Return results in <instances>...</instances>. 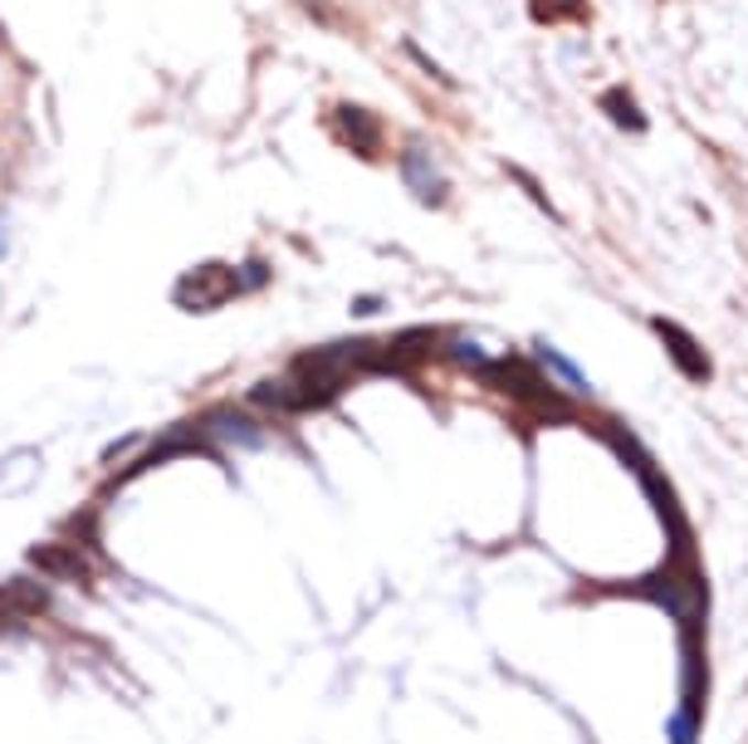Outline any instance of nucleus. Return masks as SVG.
<instances>
[{"label":"nucleus","mask_w":748,"mask_h":744,"mask_svg":"<svg viewBox=\"0 0 748 744\" xmlns=\"http://www.w3.org/2000/svg\"><path fill=\"white\" fill-rule=\"evenodd\" d=\"M235 295H241V275H235L231 265H215V261L186 269V275L177 279V289H172V299L181 304V309H191V313H206V309H215V304H225Z\"/></svg>","instance_id":"nucleus-1"},{"label":"nucleus","mask_w":748,"mask_h":744,"mask_svg":"<svg viewBox=\"0 0 748 744\" xmlns=\"http://www.w3.org/2000/svg\"><path fill=\"white\" fill-rule=\"evenodd\" d=\"M44 607H50V588L35 578H6L0 583V613H10L20 623V617H40Z\"/></svg>","instance_id":"nucleus-6"},{"label":"nucleus","mask_w":748,"mask_h":744,"mask_svg":"<svg viewBox=\"0 0 748 744\" xmlns=\"http://www.w3.org/2000/svg\"><path fill=\"white\" fill-rule=\"evenodd\" d=\"M699 740V705H680L671 720V744H695Z\"/></svg>","instance_id":"nucleus-10"},{"label":"nucleus","mask_w":748,"mask_h":744,"mask_svg":"<svg viewBox=\"0 0 748 744\" xmlns=\"http://www.w3.org/2000/svg\"><path fill=\"white\" fill-rule=\"evenodd\" d=\"M196 426L206 432L211 446H235V450H265L269 446V432L255 422V412H241V407H211Z\"/></svg>","instance_id":"nucleus-2"},{"label":"nucleus","mask_w":748,"mask_h":744,"mask_svg":"<svg viewBox=\"0 0 748 744\" xmlns=\"http://www.w3.org/2000/svg\"><path fill=\"white\" fill-rule=\"evenodd\" d=\"M30 568H40L44 578H64V583H74V578H84V559L74 554V544L70 539H54V544H35L30 549Z\"/></svg>","instance_id":"nucleus-7"},{"label":"nucleus","mask_w":748,"mask_h":744,"mask_svg":"<svg viewBox=\"0 0 748 744\" xmlns=\"http://www.w3.org/2000/svg\"><path fill=\"white\" fill-rule=\"evenodd\" d=\"M602 108H607L627 132H641V128H645V113L631 108V94H627V88H611V94H602Z\"/></svg>","instance_id":"nucleus-9"},{"label":"nucleus","mask_w":748,"mask_h":744,"mask_svg":"<svg viewBox=\"0 0 748 744\" xmlns=\"http://www.w3.org/2000/svg\"><path fill=\"white\" fill-rule=\"evenodd\" d=\"M142 446H147V442H142L138 432H132V436H122V442H113V446L104 450V466H118L122 456H132V450H142Z\"/></svg>","instance_id":"nucleus-11"},{"label":"nucleus","mask_w":748,"mask_h":744,"mask_svg":"<svg viewBox=\"0 0 748 744\" xmlns=\"http://www.w3.org/2000/svg\"><path fill=\"white\" fill-rule=\"evenodd\" d=\"M377 309H382V299H357V304H353L357 319H362V313H377Z\"/></svg>","instance_id":"nucleus-13"},{"label":"nucleus","mask_w":748,"mask_h":744,"mask_svg":"<svg viewBox=\"0 0 748 744\" xmlns=\"http://www.w3.org/2000/svg\"><path fill=\"white\" fill-rule=\"evenodd\" d=\"M538 358H543V363H548V368H553V378H558V382H568V387H573V392H583V397H587V392H592V382H587V378H583V368H577V363H573V358H563V353H558V348L538 343Z\"/></svg>","instance_id":"nucleus-8"},{"label":"nucleus","mask_w":748,"mask_h":744,"mask_svg":"<svg viewBox=\"0 0 748 744\" xmlns=\"http://www.w3.org/2000/svg\"><path fill=\"white\" fill-rule=\"evenodd\" d=\"M402 172H406V187H412L426 206H440V201H446V177H440V167L430 162L426 148H406Z\"/></svg>","instance_id":"nucleus-4"},{"label":"nucleus","mask_w":748,"mask_h":744,"mask_svg":"<svg viewBox=\"0 0 748 744\" xmlns=\"http://www.w3.org/2000/svg\"><path fill=\"white\" fill-rule=\"evenodd\" d=\"M333 128H338V138L348 142L353 152H362V157H372L377 152V118H372L367 108H357V104H338L333 108Z\"/></svg>","instance_id":"nucleus-3"},{"label":"nucleus","mask_w":748,"mask_h":744,"mask_svg":"<svg viewBox=\"0 0 748 744\" xmlns=\"http://www.w3.org/2000/svg\"><path fill=\"white\" fill-rule=\"evenodd\" d=\"M655 333L665 338V348H671V358H675V363L690 372V378H695V382H705V378H709V353H705V348H699V343H695V338H690L685 329H680V323H671V319H655Z\"/></svg>","instance_id":"nucleus-5"},{"label":"nucleus","mask_w":748,"mask_h":744,"mask_svg":"<svg viewBox=\"0 0 748 744\" xmlns=\"http://www.w3.org/2000/svg\"><path fill=\"white\" fill-rule=\"evenodd\" d=\"M406 54H412V60L421 64V70H426L430 78H436V84H450V74H446V70H436V60H426V50H416V44H406Z\"/></svg>","instance_id":"nucleus-12"}]
</instances>
